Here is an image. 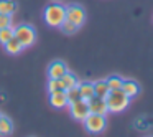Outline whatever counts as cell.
I'll use <instances>...</instances> for the list:
<instances>
[{
  "mask_svg": "<svg viewBox=\"0 0 153 137\" xmlns=\"http://www.w3.org/2000/svg\"><path fill=\"white\" fill-rule=\"evenodd\" d=\"M43 20L48 27L59 28L61 23L66 20V7L58 2H51L43 10Z\"/></svg>",
  "mask_w": 153,
  "mask_h": 137,
  "instance_id": "obj_1",
  "label": "cell"
},
{
  "mask_svg": "<svg viewBox=\"0 0 153 137\" xmlns=\"http://www.w3.org/2000/svg\"><path fill=\"white\" fill-rule=\"evenodd\" d=\"M130 97L123 93L122 89H112L109 94L105 96V103H107V109L109 112H123L127 107L130 106Z\"/></svg>",
  "mask_w": 153,
  "mask_h": 137,
  "instance_id": "obj_2",
  "label": "cell"
},
{
  "mask_svg": "<svg viewBox=\"0 0 153 137\" xmlns=\"http://www.w3.org/2000/svg\"><path fill=\"white\" fill-rule=\"evenodd\" d=\"M15 37L23 45V48H30L36 41V30L28 23H22L18 27H15Z\"/></svg>",
  "mask_w": 153,
  "mask_h": 137,
  "instance_id": "obj_3",
  "label": "cell"
},
{
  "mask_svg": "<svg viewBox=\"0 0 153 137\" xmlns=\"http://www.w3.org/2000/svg\"><path fill=\"white\" fill-rule=\"evenodd\" d=\"M82 124H84V129L91 134H100V132H104L105 127H107L105 116H102V114H94V112H91L89 116L82 121Z\"/></svg>",
  "mask_w": 153,
  "mask_h": 137,
  "instance_id": "obj_4",
  "label": "cell"
},
{
  "mask_svg": "<svg viewBox=\"0 0 153 137\" xmlns=\"http://www.w3.org/2000/svg\"><path fill=\"white\" fill-rule=\"evenodd\" d=\"M86 10H84V7H81L79 4H69L66 7V20L73 22L74 25H77V27H82L84 23H86Z\"/></svg>",
  "mask_w": 153,
  "mask_h": 137,
  "instance_id": "obj_5",
  "label": "cell"
},
{
  "mask_svg": "<svg viewBox=\"0 0 153 137\" xmlns=\"http://www.w3.org/2000/svg\"><path fill=\"white\" fill-rule=\"evenodd\" d=\"M68 106H69V112H71V116H73V119L79 121V122H82V121L91 114L89 104H87V101H84V99L71 101Z\"/></svg>",
  "mask_w": 153,
  "mask_h": 137,
  "instance_id": "obj_6",
  "label": "cell"
},
{
  "mask_svg": "<svg viewBox=\"0 0 153 137\" xmlns=\"http://www.w3.org/2000/svg\"><path fill=\"white\" fill-rule=\"evenodd\" d=\"M68 71L69 70H68V66H66L64 61L54 60L53 63H50V66H48V70H46V74H48V78H54V79H58V78H61L63 74H66Z\"/></svg>",
  "mask_w": 153,
  "mask_h": 137,
  "instance_id": "obj_7",
  "label": "cell"
},
{
  "mask_svg": "<svg viewBox=\"0 0 153 137\" xmlns=\"http://www.w3.org/2000/svg\"><path fill=\"white\" fill-rule=\"evenodd\" d=\"M87 104H89V111L94 114H102V116H105L107 112H109V109H107V103L104 97H99V96H94L91 97L89 101H87Z\"/></svg>",
  "mask_w": 153,
  "mask_h": 137,
  "instance_id": "obj_8",
  "label": "cell"
},
{
  "mask_svg": "<svg viewBox=\"0 0 153 137\" xmlns=\"http://www.w3.org/2000/svg\"><path fill=\"white\" fill-rule=\"evenodd\" d=\"M50 104L54 109H63L69 104L66 91H58V93H50Z\"/></svg>",
  "mask_w": 153,
  "mask_h": 137,
  "instance_id": "obj_9",
  "label": "cell"
},
{
  "mask_svg": "<svg viewBox=\"0 0 153 137\" xmlns=\"http://www.w3.org/2000/svg\"><path fill=\"white\" fill-rule=\"evenodd\" d=\"M122 91L130 97V99H133V97H137V96L140 94L142 86H140V84L137 83L135 79H123V83H122Z\"/></svg>",
  "mask_w": 153,
  "mask_h": 137,
  "instance_id": "obj_10",
  "label": "cell"
},
{
  "mask_svg": "<svg viewBox=\"0 0 153 137\" xmlns=\"http://www.w3.org/2000/svg\"><path fill=\"white\" fill-rule=\"evenodd\" d=\"M4 48H5V51H7L8 55H20L22 51L25 50L23 45H22L20 41H18V38L15 37V35L7 41V43H4Z\"/></svg>",
  "mask_w": 153,
  "mask_h": 137,
  "instance_id": "obj_11",
  "label": "cell"
},
{
  "mask_svg": "<svg viewBox=\"0 0 153 137\" xmlns=\"http://www.w3.org/2000/svg\"><path fill=\"white\" fill-rule=\"evenodd\" d=\"M79 93H81V99L89 101L91 97H94V83L91 81H79Z\"/></svg>",
  "mask_w": 153,
  "mask_h": 137,
  "instance_id": "obj_12",
  "label": "cell"
},
{
  "mask_svg": "<svg viewBox=\"0 0 153 137\" xmlns=\"http://www.w3.org/2000/svg\"><path fill=\"white\" fill-rule=\"evenodd\" d=\"M18 10V4L15 0H0V13H5V15H12Z\"/></svg>",
  "mask_w": 153,
  "mask_h": 137,
  "instance_id": "obj_13",
  "label": "cell"
},
{
  "mask_svg": "<svg viewBox=\"0 0 153 137\" xmlns=\"http://www.w3.org/2000/svg\"><path fill=\"white\" fill-rule=\"evenodd\" d=\"M110 93L109 86H107V81L105 79H99V81H94V96H99V97H104Z\"/></svg>",
  "mask_w": 153,
  "mask_h": 137,
  "instance_id": "obj_14",
  "label": "cell"
},
{
  "mask_svg": "<svg viewBox=\"0 0 153 137\" xmlns=\"http://www.w3.org/2000/svg\"><path fill=\"white\" fill-rule=\"evenodd\" d=\"M13 132V122L10 117L2 116L0 117V136H10Z\"/></svg>",
  "mask_w": 153,
  "mask_h": 137,
  "instance_id": "obj_15",
  "label": "cell"
},
{
  "mask_svg": "<svg viewBox=\"0 0 153 137\" xmlns=\"http://www.w3.org/2000/svg\"><path fill=\"white\" fill-rule=\"evenodd\" d=\"M61 81H63L64 89H69V88H74V86H77V84H79L77 76H76V74H73L71 71H68L66 74H63V76H61Z\"/></svg>",
  "mask_w": 153,
  "mask_h": 137,
  "instance_id": "obj_16",
  "label": "cell"
},
{
  "mask_svg": "<svg viewBox=\"0 0 153 137\" xmlns=\"http://www.w3.org/2000/svg\"><path fill=\"white\" fill-rule=\"evenodd\" d=\"M46 89L48 93H58V91H66L63 86V81L61 78L54 79V78H48V84H46Z\"/></svg>",
  "mask_w": 153,
  "mask_h": 137,
  "instance_id": "obj_17",
  "label": "cell"
},
{
  "mask_svg": "<svg viewBox=\"0 0 153 137\" xmlns=\"http://www.w3.org/2000/svg\"><path fill=\"white\" fill-rule=\"evenodd\" d=\"M152 124H153V119H150V117H146V116H142V117H138V119H135L133 126L138 130H148V129H152Z\"/></svg>",
  "mask_w": 153,
  "mask_h": 137,
  "instance_id": "obj_18",
  "label": "cell"
},
{
  "mask_svg": "<svg viewBox=\"0 0 153 137\" xmlns=\"http://www.w3.org/2000/svg\"><path fill=\"white\" fill-rule=\"evenodd\" d=\"M13 35H15V27H13V25L5 27V28H0V45L7 43Z\"/></svg>",
  "mask_w": 153,
  "mask_h": 137,
  "instance_id": "obj_19",
  "label": "cell"
},
{
  "mask_svg": "<svg viewBox=\"0 0 153 137\" xmlns=\"http://www.w3.org/2000/svg\"><path fill=\"white\" fill-rule=\"evenodd\" d=\"M107 86H109V89H122V83H123V78L117 76V74H114V76H109L107 78Z\"/></svg>",
  "mask_w": 153,
  "mask_h": 137,
  "instance_id": "obj_20",
  "label": "cell"
},
{
  "mask_svg": "<svg viewBox=\"0 0 153 137\" xmlns=\"http://www.w3.org/2000/svg\"><path fill=\"white\" fill-rule=\"evenodd\" d=\"M61 31H63L64 35H74L77 30H79V27L77 25H74L73 22H69V20H64L63 23H61Z\"/></svg>",
  "mask_w": 153,
  "mask_h": 137,
  "instance_id": "obj_21",
  "label": "cell"
},
{
  "mask_svg": "<svg viewBox=\"0 0 153 137\" xmlns=\"http://www.w3.org/2000/svg\"><path fill=\"white\" fill-rule=\"evenodd\" d=\"M66 94H68V99H69V103H71V101H76V99H81L79 86H74V88L66 89Z\"/></svg>",
  "mask_w": 153,
  "mask_h": 137,
  "instance_id": "obj_22",
  "label": "cell"
},
{
  "mask_svg": "<svg viewBox=\"0 0 153 137\" xmlns=\"http://www.w3.org/2000/svg\"><path fill=\"white\" fill-rule=\"evenodd\" d=\"M10 25H12V15H5V13H0V28L10 27Z\"/></svg>",
  "mask_w": 153,
  "mask_h": 137,
  "instance_id": "obj_23",
  "label": "cell"
},
{
  "mask_svg": "<svg viewBox=\"0 0 153 137\" xmlns=\"http://www.w3.org/2000/svg\"><path fill=\"white\" fill-rule=\"evenodd\" d=\"M51 2H58V4H61V2H63V0H51Z\"/></svg>",
  "mask_w": 153,
  "mask_h": 137,
  "instance_id": "obj_24",
  "label": "cell"
},
{
  "mask_svg": "<svg viewBox=\"0 0 153 137\" xmlns=\"http://www.w3.org/2000/svg\"><path fill=\"white\" fill-rule=\"evenodd\" d=\"M2 116H4V114H2V112H0V117H2Z\"/></svg>",
  "mask_w": 153,
  "mask_h": 137,
  "instance_id": "obj_25",
  "label": "cell"
}]
</instances>
